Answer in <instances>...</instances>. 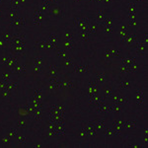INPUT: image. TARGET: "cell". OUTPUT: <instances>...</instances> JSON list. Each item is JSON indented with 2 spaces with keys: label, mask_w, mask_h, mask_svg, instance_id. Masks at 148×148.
Listing matches in <instances>:
<instances>
[{
  "label": "cell",
  "mask_w": 148,
  "mask_h": 148,
  "mask_svg": "<svg viewBox=\"0 0 148 148\" xmlns=\"http://www.w3.org/2000/svg\"><path fill=\"white\" fill-rule=\"evenodd\" d=\"M134 62H136V59L134 57H126V58H123V60H122V63L126 66H129L130 64H132Z\"/></svg>",
  "instance_id": "obj_22"
},
{
  "label": "cell",
  "mask_w": 148,
  "mask_h": 148,
  "mask_svg": "<svg viewBox=\"0 0 148 148\" xmlns=\"http://www.w3.org/2000/svg\"><path fill=\"white\" fill-rule=\"evenodd\" d=\"M120 87L123 88V89H129L130 88V84L128 82H126V81H123V82L120 83Z\"/></svg>",
  "instance_id": "obj_39"
},
{
  "label": "cell",
  "mask_w": 148,
  "mask_h": 148,
  "mask_svg": "<svg viewBox=\"0 0 148 148\" xmlns=\"http://www.w3.org/2000/svg\"><path fill=\"white\" fill-rule=\"evenodd\" d=\"M129 102V100H128V98L127 97H125V96H119L117 97V100H116V104H119L120 106H125V104H127V103Z\"/></svg>",
  "instance_id": "obj_21"
},
{
  "label": "cell",
  "mask_w": 148,
  "mask_h": 148,
  "mask_svg": "<svg viewBox=\"0 0 148 148\" xmlns=\"http://www.w3.org/2000/svg\"><path fill=\"white\" fill-rule=\"evenodd\" d=\"M49 75L52 79H57V69L55 66L51 65L49 68Z\"/></svg>",
  "instance_id": "obj_26"
},
{
  "label": "cell",
  "mask_w": 148,
  "mask_h": 148,
  "mask_svg": "<svg viewBox=\"0 0 148 148\" xmlns=\"http://www.w3.org/2000/svg\"><path fill=\"white\" fill-rule=\"evenodd\" d=\"M121 110H122V106H120L116 103H111V113L117 114L121 112Z\"/></svg>",
  "instance_id": "obj_20"
},
{
  "label": "cell",
  "mask_w": 148,
  "mask_h": 148,
  "mask_svg": "<svg viewBox=\"0 0 148 148\" xmlns=\"http://www.w3.org/2000/svg\"><path fill=\"white\" fill-rule=\"evenodd\" d=\"M101 2H104V3H108V2H111V0H102Z\"/></svg>",
  "instance_id": "obj_56"
},
{
  "label": "cell",
  "mask_w": 148,
  "mask_h": 148,
  "mask_svg": "<svg viewBox=\"0 0 148 148\" xmlns=\"http://www.w3.org/2000/svg\"><path fill=\"white\" fill-rule=\"evenodd\" d=\"M104 28V31L106 32V34H111L113 32V27H108V26H105L103 27Z\"/></svg>",
  "instance_id": "obj_48"
},
{
  "label": "cell",
  "mask_w": 148,
  "mask_h": 148,
  "mask_svg": "<svg viewBox=\"0 0 148 148\" xmlns=\"http://www.w3.org/2000/svg\"><path fill=\"white\" fill-rule=\"evenodd\" d=\"M106 11L105 10H101V11H98L97 15H96V20H97V23H102L103 21L105 20L106 18Z\"/></svg>",
  "instance_id": "obj_18"
},
{
  "label": "cell",
  "mask_w": 148,
  "mask_h": 148,
  "mask_svg": "<svg viewBox=\"0 0 148 148\" xmlns=\"http://www.w3.org/2000/svg\"><path fill=\"white\" fill-rule=\"evenodd\" d=\"M143 0H136V2H138V3H140V2H142Z\"/></svg>",
  "instance_id": "obj_57"
},
{
  "label": "cell",
  "mask_w": 148,
  "mask_h": 148,
  "mask_svg": "<svg viewBox=\"0 0 148 148\" xmlns=\"http://www.w3.org/2000/svg\"><path fill=\"white\" fill-rule=\"evenodd\" d=\"M17 140H18V142L20 144H22V143L26 142V137L24 136V135H22V134H17Z\"/></svg>",
  "instance_id": "obj_42"
},
{
  "label": "cell",
  "mask_w": 148,
  "mask_h": 148,
  "mask_svg": "<svg viewBox=\"0 0 148 148\" xmlns=\"http://www.w3.org/2000/svg\"><path fill=\"white\" fill-rule=\"evenodd\" d=\"M90 37V33L88 31H80V39L81 41H88Z\"/></svg>",
  "instance_id": "obj_27"
},
{
  "label": "cell",
  "mask_w": 148,
  "mask_h": 148,
  "mask_svg": "<svg viewBox=\"0 0 148 148\" xmlns=\"http://www.w3.org/2000/svg\"><path fill=\"white\" fill-rule=\"evenodd\" d=\"M105 134H106V136H109V137L115 136L113 127H108V128H106V130H105Z\"/></svg>",
  "instance_id": "obj_31"
},
{
  "label": "cell",
  "mask_w": 148,
  "mask_h": 148,
  "mask_svg": "<svg viewBox=\"0 0 148 148\" xmlns=\"http://www.w3.org/2000/svg\"><path fill=\"white\" fill-rule=\"evenodd\" d=\"M1 14H2V12H1V11H0V16H1Z\"/></svg>",
  "instance_id": "obj_58"
},
{
  "label": "cell",
  "mask_w": 148,
  "mask_h": 148,
  "mask_svg": "<svg viewBox=\"0 0 148 148\" xmlns=\"http://www.w3.org/2000/svg\"><path fill=\"white\" fill-rule=\"evenodd\" d=\"M17 126L19 127V128H26L27 127V124H26V121L22 119V120H20L18 123H17Z\"/></svg>",
  "instance_id": "obj_36"
},
{
  "label": "cell",
  "mask_w": 148,
  "mask_h": 148,
  "mask_svg": "<svg viewBox=\"0 0 148 148\" xmlns=\"http://www.w3.org/2000/svg\"><path fill=\"white\" fill-rule=\"evenodd\" d=\"M1 95H2V97L9 98V97L11 96V91H8V90L4 89V90H2V92H1Z\"/></svg>",
  "instance_id": "obj_44"
},
{
  "label": "cell",
  "mask_w": 148,
  "mask_h": 148,
  "mask_svg": "<svg viewBox=\"0 0 148 148\" xmlns=\"http://www.w3.org/2000/svg\"><path fill=\"white\" fill-rule=\"evenodd\" d=\"M79 136L81 137L82 139H85V138L88 137V134H87V132H86V130H85L84 128L81 129V131H80V133H79Z\"/></svg>",
  "instance_id": "obj_46"
},
{
  "label": "cell",
  "mask_w": 148,
  "mask_h": 148,
  "mask_svg": "<svg viewBox=\"0 0 148 148\" xmlns=\"http://www.w3.org/2000/svg\"><path fill=\"white\" fill-rule=\"evenodd\" d=\"M42 58H35L34 59V66H41Z\"/></svg>",
  "instance_id": "obj_51"
},
{
  "label": "cell",
  "mask_w": 148,
  "mask_h": 148,
  "mask_svg": "<svg viewBox=\"0 0 148 148\" xmlns=\"http://www.w3.org/2000/svg\"><path fill=\"white\" fill-rule=\"evenodd\" d=\"M57 55H58V57L63 58V59H66V58H67V53H66V51L63 50V49H58V50H57Z\"/></svg>",
  "instance_id": "obj_32"
},
{
  "label": "cell",
  "mask_w": 148,
  "mask_h": 148,
  "mask_svg": "<svg viewBox=\"0 0 148 148\" xmlns=\"http://www.w3.org/2000/svg\"><path fill=\"white\" fill-rule=\"evenodd\" d=\"M124 124H125V121H114L113 125H121V126H123Z\"/></svg>",
  "instance_id": "obj_53"
},
{
  "label": "cell",
  "mask_w": 148,
  "mask_h": 148,
  "mask_svg": "<svg viewBox=\"0 0 148 148\" xmlns=\"http://www.w3.org/2000/svg\"><path fill=\"white\" fill-rule=\"evenodd\" d=\"M18 63V57L17 56H10L9 58V60H8V62H7V64H6V66H8L10 69H12L16 64Z\"/></svg>",
  "instance_id": "obj_19"
},
{
  "label": "cell",
  "mask_w": 148,
  "mask_h": 148,
  "mask_svg": "<svg viewBox=\"0 0 148 148\" xmlns=\"http://www.w3.org/2000/svg\"><path fill=\"white\" fill-rule=\"evenodd\" d=\"M135 41H136V36L132 34H128L123 39V42L125 43L126 45H133L135 43Z\"/></svg>",
  "instance_id": "obj_11"
},
{
  "label": "cell",
  "mask_w": 148,
  "mask_h": 148,
  "mask_svg": "<svg viewBox=\"0 0 148 148\" xmlns=\"http://www.w3.org/2000/svg\"><path fill=\"white\" fill-rule=\"evenodd\" d=\"M12 37H13V36H12L11 34H9V33H6V32L1 34V38H2L4 41H6L7 43H10V42H11Z\"/></svg>",
  "instance_id": "obj_30"
},
{
  "label": "cell",
  "mask_w": 148,
  "mask_h": 148,
  "mask_svg": "<svg viewBox=\"0 0 148 148\" xmlns=\"http://www.w3.org/2000/svg\"><path fill=\"white\" fill-rule=\"evenodd\" d=\"M105 81V73H101L98 75L97 79H96V83L99 84V83H103Z\"/></svg>",
  "instance_id": "obj_38"
},
{
  "label": "cell",
  "mask_w": 148,
  "mask_h": 148,
  "mask_svg": "<svg viewBox=\"0 0 148 148\" xmlns=\"http://www.w3.org/2000/svg\"><path fill=\"white\" fill-rule=\"evenodd\" d=\"M123 127L125 129H132L136 127V123L134 121H125V124L123 125Z\"/></svg>",
  "instance_id": "obj_16"
},
{
  "label": "cell",
  "mask_w": 148,
  "mask_h": 148,
  "mask_svg": "<svg viewBox=\"0 0 148 148\" xmlns=\"http://www.w3.org/2000/svg\"><path fill=\"white\" fill-rule=\"evenodd\" d=\"M46 41H43V42H41V43H38V44H37L38 47H39L40 49L46 48Z\"/></svg>",
  "instance_id": "obj_49"
},
{
  "label": "cell",
  "mask_w": 148,
  "mask_h": 148,
  "mask_svg": "<svg viewBox=\"0 0 148 148\" xmlns=\"http://www.w3.org/2000/svg\"><path fill=\"white\" fill-rule=\"evenodd\" d=\"M34 70L36 73H40L42 68H41V66H34Z\"/></svg>",
  "instance_id": "obj_54"
},
{
  "label": "cell",
  "mask_w": 148,
  "mask_h": 148,
  "mask_svg": "<svg viewBox=\"0 0 148 148\" xmlns=\"http://www.w3.org/2000/svg\"><path fill=\"white\" fill-rule=\"evenodd\" d=\"M17 88H18V84H17L16 82H11V81H9V82L6 83V87H5V89L8 90V91H12V90L17 89Z\"/></svg>",
  "instance_id": "obj_23"
},
{
  "label": "cell",
  "mask_w": 148,
  "mask_h": 148,
  "mask_svg": "<svg viewBox=\"0 0 148 148\" xmlns=\"http://www.w3.org/2000/svg\"><path fill=\"white\" fill-rule=\"evenodd\" d=\"M87 70H88V67L85 65H80V66L74 67V72L76 73H83V72H86Z\"/></svg>",
  "instance_id": "obj_29"
},
{
  "label": "cell",
  "mask_w": 148,
  "mask_h": 148,
  "mask_svg": "<svg viewBox=\"0 0 148 148\" xmlns=\"http://www.w3.org/2000/svg\"><path fill=\"white\" fill-rule=\"evenodd\" d=\"M57 47L56 44H53V43H50V42H46V49H55Z\"/></svg>",
  "instance_id": "obj_33"
},
{
  "label": "cell",
  "mask_w": 148,
  "mask_h": 148,
  "mask_svg": "<svg viewBox=\"0 0 148 148\" xmlns=\"http://www.w3.org/2000/svg\"><path fill=\"white\" fill-rule=\"evenodd\" d=\"M11 70L13 73H15L17 75H21V74L26 72V66L24 64H21V63H17Z\"/></svg>",
  "instance_id": "obj_6"
},
{
  "label": "cell",
  "mask_w": 148,
  "mask_h": 148,
  "mask_svg": "<svg viewBox=\"0 0 148 148\" xmlns=\"http://www.w3.org/2000/svg\"><path fill=\"white\" fill-rule=\"evenodd\" d=\"M43 20H44V15H43L42 11L37 10V11L35 12V20H34L35 24L36 25H40V24L43 22Z\"/></svg>",
  "instance_id": "obj_13"
},
{
  "label": "cell",
  "mask_w": 148,
  "mask_h": 148,
  "mask_svg": "<svg viewBox=\"0 0 148 148\" xmlns=\"http://www.w3.org/2000/svg\"><path fill=\"white\" fill-rule=\"evenodd\" d=\"M1 80H2L3 82H5V83L9 82V81H10V76H9V74H8V73H2V75H1Z\"/></svg>",
  "instance_id": "obj_37"
},
{
  "label": "cell",
  "mask_w": 148,
  "mask_h": 148,
  "mask_svg": "<svg viewBox=\"0 0 148 148\" xmlns=\"http://www.w3.org/2000/svg\"><path fill=\"white\" fill-rule=\"evenodd\" d=\"M63 38H64V40H73V35L71 34L70 32H68V31H66L64 33Z\"/></svg>",
  "instance_id": "obj_45"
},
{
  "label": "cell",
  "mask_w": 148,
  "mask_h": 148,
  "mask_svg": "<svg viewBox=\"0 0 148 148\" xmlns=\"http://www.w3.org/2000/svg\"><path fill=\"white\" fill-rule=\"evenodd\" d=\"M9 58H10V56H3L2 58H1V63L3 64V65H6L7 64V62H8V60H9Z\"/></svg>",
  "instance_id": "obj_50"
},
{
  "label": "cell",
  "mask_w": 148,
  "mask_h": 148,
  "mask_svg": "<svg viewBox=\"0 0 148 148\" xmlns=\"http://www.w3.org/2000/svg\"><path fill=\"white\" fill-rule=\"evenodd\" d=\"M121 74L122 75H124V74H126L127 72H128V66H126L125 64H122V66H121Z\"/></svg>",
  "instance_id": "obj_41"
},
{
  "label": "cell",
  "mask_w": 148,
  "mask_h": 148,
  "mask_svg": "<svg viewBox=\"0 0 148 148\" xmlns=\"http://www.w3.org/2000/svg\"><path fill=\"white\" fill-rule=\"evenodd\" d=\"M48 42L53 43V44H56V42H57V36L55 34L50 35V37H49V39H48Z\"/></svg>",
  "instance_id": "obj_43"
},
{
  "label": "cell",
  "mask_w": 148,
  "mask_h": 148,
  "mask_svg": "<svg viewBox=\"0 0 148 148\" xmlns=\"http://www.w3.org/2000/svg\"><path fill=\"white\" fill-rule=\"evenodd\" d=\"M9 45V43H7L6 41H4L1 37H0V49H3V48H5L6 46Z\"/></svg>",
  "instance_id": "obj_40"
},
{
  "label": "cell",
  "mask_w": 148,
  "mask_h": 148,
  "mask_svg": "<svg viewBox=\"0 0 148 148\" xmlns=\"http://www.w3.org/2000/svg\"><path fill=\"white\" fill-rule=\"evenodd\" d=\"M60 85H61V88H72L73 86V83L71 81H66V82H60Z\"/></svg>",
  "instance_id": "obj_34"
},
{
  "label": "cell",
  "mask_w": 148,
  "mask_h": 148,
  "mask_svg": "<svg viewBox=\"0 0 148 148\" xmlns=\"http://www.w3.org/2000/svg\"><path fill=\"white\" fill-rule=\"evenodd\" d=\"M135 101H136L137 105H139V106H141V105L143 104V101H144V92L143 91H138L137 92Z\"/></svg>",
  "instance_id": "obj_17"
},
{
  "label": "cell",
  "mask_w": 148,
  "mask_h": 148,
  "mask_svg": "<svg viewBox=\"0 0 148 148\" xmlns=\"http://www.w3.org/2000/svg\"><path fill=\"white\" fill-rule=\"evenodd\" d=\"M49 12H50L51 15L56 16V17H61L62 14H63V12H62V10H61V8L58 7V6H53L52 8H50V11Z\"/></svg>",
  "instance_id": "obj_14"
},
{
  "label": "cell",
  "mask_w": 148,
  "mask_h": 148,
  "mask_svg": "<svg viewBox=\"0 0 148 148\" xmlns=\"http://www.w3.org/2000/svg\"><path fill=\"white\" fill-rule=\"evenodd\" d=\"M88 32L90 33V35L96 34V32H97V22H95V21L92 20V19H90V21H89Z\"/></svg>",
  "instance_id": "obj_12"
},
{
  "label": "cell",
  "mask_w": 148,
  "mask_h": 148,
  "mask_svg": "<svg viewBox=\"0 0 148 148\" xmlns=\"http://www.w3.org/2000/svg\"><path fill=\"white\" fill-rule=\"evenodd\" d=\"M88 94H89V97L92 95H95V94H99V87H98V84L95 82H90L89 83V86H88Z\"/></svg>",
  "instance_id": "obj_7"
},
{
  "label": "cell",
  "mask_w": 148,
  "mask_h": 148,
  "mask_svg": "<svg viewBox=\"0 0 148 148\" xmlns=\"http://www.w3.org/2000/svg\"><path fill=\"white\" fill-rule=\"evenodd\" d=\"M82 128H84L85 130H86V132H87V134H88V136H96V133H97V130L95 129V127H94V125L91 124V122L90 123H88L87 125H83V127Z\"/></svg>",
  "instance_id": "obj_4"
},
{
  "label": "cell",
  "mask_w": 148,
  "mask_h": 148,
  "mask_svg": "<svg viewBox=\"0 0 148 148\" xmlns=\"http://www.w3.org/2000/svg\"><path fill=\"white\" fill-rule=\"evenodd\" d=\"M17 133H18V129L17 128H12L11 130H10V132L8 133V135L11 137V139H13V138H16Z\"/></svg>",
  "instance_id": "obj_35"
},
{
  "label": "cell",
  "mask_w": 148,
  "mask_h": 148,
  "mask_svg": "<svg viewBox=\"0 0 148 148\" xmlns=\"http://www.w3.org/2000/svg\"><path fill=\"white\" fill-rule=\"evenodd\" d=\"M33 116L36 121H40L41 117H42V108H39V109H36L33 113Z\"/></svg>",
  "instance_id": "obj_25"
},
{
  "label": "cell",
  "mask_w": 148,
  "mask_h": 148,
  "mask_svg": "<svg viewBox=\"0 0 148 148\" xmlns=\"http://www.w3.org/2000/svg\"><path fill=\"white\" fill-rule=\"evenodd\" d=\"M135 50H136L137 54H139V55H144L145 52H146V45L143 44L142 42L137 43L136 47H135Z\"/></svg>",
  "instance_id": "obj_10"
},
{
  "label": "cell",
  "mask_w": 148,
  "mask_h": 148,
  "mask_svg": "<svg viewBox=\"0 0 148 148\" xmlns=\"http://www.w3.org/2000/svg\"><path fill=\"white\" fill-rule=\"evenodd\" d=\"M90 19L87 18H76L74 20V27L79 31H88V25Z\"/></svg>",
  "instance_id": "obj_1"
},
{
  "label": "cell",
  "mask_w": 148,
  "mask_h": 148,
  "mask_svg": "<svg viewBox=\"0 0 148 148\" xmlns=\"http://www.w3.org/2000/svg\"><path fill=\"white\" fill-rule=\"evenodd\" d=\"M25 46L26 45H18V46H15V45H11L9 44V47L12 50V52L14 54H22L24 51H25Z\"/></svg>",
  "instance_id": "obj_5"
},
{
  "label": "cell",
  "mask_w": 148,
  "mask_h": 148,
  "mask_svg": "<svg viewBox=\"0 0 148 148\" xmlns=\"http://www.w3.org/2000/svg\"><path fill=\"white\" fill-rule=\"evenodd\" d=\"M63 46L65 47V49H71L74 46V42H73V40H64Z\"/></svg>",
  "instance_id": "obj_24"
},
{
  "label": "cell",
  "mask_w": 148,
  "mask_h": 148,
  "mask_svg": "<svg viewBox=\"0 0 148 148\" xmlns=\"http://www.w3.org/2000/svg\"><path fill=\"white\" fill-rule=\"evenodd\" d=\"M65 62H66V64H67V65H72V62H71V60H70V59H68V58H66V61H65Z\"/></svg>",
  "instance_id": "obj_55"
},
{
  "label": "cell",
  "mask_w": 148,
  "mask_h": 148,
  "mask_svg": "<svg viewBox=\"0 0 148 148\" xmlns=\"http://www.w3.org/2000/svg\"><path fill=\"white\" fill-rule=\"evenodd\" d=\"M10 141H11V137L9 136L8 134L5 135V136L2 138V143H3V144H7V143H9Z\"/></svg>",
  "instance_id": "obj_47"
},
{
  "label": "cell",
  "mask_w": 148,
  "mask_h": 148,
  "mask_svg": "<svg viewBox=\"0 0 148 148\" xmlns=\"http://www.w3.org/2000/svg\"><path fill=\"white\" fill-rule=\"evenodd\" d=\"M112 94H113V91H112L111 88H109V87H105V88L103 89V95H104V98H110Z\"/></svg>",
  "instance_id": "obj_28"
},
{
  "label": "cell",
  "mask_w": 148,
  "mask_h": 148,
  "mask_svg": "<svg viewBox=\"0 0 148 148\" xmlns=\"http://www.w3.org/2000/svg\"><path fill=\"white\" fill-rule=\"evenodd\" d=\"M1 1H2V0H0V2H1Z\"/></svg>",
  "instance_id": "obj_59"
},
{
  "label": "cell",
  "mask_w": 148,
  "mask_h": 148,
  "mask_svg": "<svg viewBox=\"0 0 148 148\" xmlns=\"http://www.w3.org/2000/svg\"><path fill=\"white\" fill-rule=\"evenodd\" d=\"M26 23V20L24 18H20V17H16L15 19H13V21L11 22V25L13 27H16V28H22L25 26Z\"/></svg>",
  "instance_id": "obj_9"
},
{
  "label": "cell",
  "mask_w": 148,
  "mask_h": 148,
  "mask_svg": "<svg viewBox=\"0 0 148 148\" xmlns=\"http://www.w3.org/2000/svg\"><path fill=\"white\" fill-rule=\"evenodd\" d=\"M9 44H11V45H15V46H18V45H26L25 35H23V34L14 35V36L12 37L11 42H10Z\"/></svg>",
  "instance_id": "obj_3"
},
{
  "label": "cell",
  "mask_w": 148,
  "mask_h": 148,
  "mask_svg": "<svg viewBox=\"0 0 148 148\" xmlns=\"http://www.w3.org/2000/svg\"><path fill=\"white\" fill-rule=\"evenodd\" d=\"M95 110L97 111V113H98V114L105 115V114L111 113V105H109L108 103L103 102L102 104H100L98 107H96V108H95Z\"/></svg>",
  "instance_id": "obj_2"
},
{
  "label": "cell",
  "mask_w": 148,
  "mask_h": 148,
  "mask_svg": "<svg viewBox=\"0 0 148 148\" xmlns=\"http://www.w3.org/2000/svg\"><path fill=\"white\" fill-rule=\"evenodd\" d=\"M10 16H11L12 19H15L17 17V10L16 9H12L11 8V11H10Z\"/></svg>",
  "instance_id": "obj_52"
},
{
  "label": "cell",
  "mask_w": 148,
  "mask_h": 148,
  "mask_svg": "<svg viewBox=\"0 0 148 148\" xmlns=\"http://www.w3.org/2000/svg\"><path fill=\"white\" fill-rule=\"evenodd\" d=\"M120 54H121V51L120 50H117V49H115V48H112V49H107L106 50V55L107 56H111V57H117L120 56Z\"/></svg>",
  "instance_id": "obj_15"
},
{
  "label": "cell",
  "mask_w": 148,
  "mask_h": 148,
  "mask_svg": "<svg viewBox=\"0 0 148 148\" xmlns=\"http://www.w3.org/2000/svg\"><path fill=\"white\" fill-rule=\"evenodd\" d=\"M91 124L94 125V127L97 131H103V129L106 128V122L105 121H94V122H91Z\"/></svg>",
  "instance_id": "obj_8"
}]
</instances>
